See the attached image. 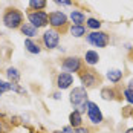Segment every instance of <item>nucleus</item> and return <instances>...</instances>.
<instances>
[{"instance_id": "1", "label": "nucleus", "mask_w": 133, "mask_h": 133, "mask_svg": "<svg viewBox=\"0 0 133 133\" xmlns=\"http://www.w3.org/2000/svg\"><path fill=\"white\" fill-rule=\"evenodd\" d=\"M2 22L9 29H20V26L23 25V14L15 8H9L5 11L3 17H2Z\"/></svg>"}, {"instance_id": "2", "label": "nucleus", "mask_w": 133, "mask_h": 133, "mask_svg": "<svg viewBox=\"0 0 133 133\" xmlns=\"http://www.w3.org/2000/svg\"><path fill=\"white\" fill-rule=\"evenodd\" d=\"M28 20L34 28L40 29L49 23V14L44 11H32V12H28Z\"/></svg>"}, {"instance_id": "3", "label": "nucleus", "mask_w": 133, "mask_h": 133, "mask_svg": "<svg viewBox=\"0 0 133 133\" xmlns=\"http://www.w3.org/2000/svg\"><path fill=\"white\" fill-rule=\"evenodd\" d=\"M87 43H90L92 46H96V48H106L107 44L110 43V37L107 32H103V31H93L87 35Z\"/></svg>"}, {"instance_id": "4", "label": "nucleus", "mask_w": 133, "mask_h": 133, "mask_svg": "<svg viewBox=\"0 0 133 133\" xmlns=\"http://www.w3.org/2000/svg\"><path fill=\"white\" fill-rule=\"evenodd\" d=\"M80 80H81V84H83L84 89H90V87H95L101 81V78H99V75L93 69H89V70H83L81 72Z\"/></svg>"}, {"instance_id": "5", "label": "nucleus", "mask_w": 133, "mask_h": 133, "mask_svg": "<svg viewBox=\"0 0 133 133\" xmlns=\"http://www.w3.org/2000/svg\"><path fill=\"white\" fill-rule=\"evenodd\" d=\"M61 69L67 72V74H75V72H80L83 69V60L80 57H66L61 63Z\"/></svg>"}, {"instance_id": "6", "label": "nucleus", "mask_w": 133, "mask_h": 133, "mask_svg": "<svg viewBox=\"0 0 133 133\" xmlns=\"http://www.w3.org/2000/svg\"><path fill=\"white\" fill-rule=\"evenodd\" d=\"M69 101H70V104L75 109L83 106L84 103H87V89H84V87H74V90L69 95Z\"/></svg>"}, {"instance_id": "7", "label": "nucleus", "mask_w": 133, "mask_h": 133, "mask_svg": "<svg viewBox=\"0 0 133 133\" xmlns=\"http://www.w3.org/2000/svg\"><path fill=\"white\" fill-rule=\"evenodd\" d=\"M41 41L46 49H55L60 43V32L57 29H48L41 35Z\"/></svg>"}, {"instance_id": "8", "label": "nucleus", "mask_w": 133, "mask_h": 133, "mask_svg": "<svg viewBox=\"0 0 133 133\" xmlns=\"http://www.w3.org/2000/svg\"><path fill=\"white\" fill-rule=\"evenodd\" d=\"M49 25L52 29H61L67 25V15L61 11H52L49 14Z\"/></svg>"}, {"instance_id": "9", "label": "nucleus", "mask_w": 133, "mask_h": 133, "mask_svg": "<svg viewBox=\"0 0 133 133\" xmlns=\"http://www.w3.org/2000/svg\"><path fill=\"white\" fill-rule=\"evenodd\" d=\"M87 116H89V119H90L92 124H101L103 119H104L99 107L96 106L95 103H92V101L87 103Z\"/></svg>"}, {"instance_id": "10", "label": "nucleus", "mask_w": 133, "mask_h": 133, "mask_svg": "<svg viewBox=\"0 0 133 133\" xmlns=\"http://www.w3.org/2000/svg\"><path fill=\"white\" fill-rule=\"evenodd\" d=\"M74 84V77L67 72H60L58 77H57V87L60 90H64V89H69L70 86Z\"/></svg>"}, {"instance_id": "11", "label": "nucleus", "mask_w": 133, "mask_h": 133, "mask_svg": "<svg viewBox=\"0 0 133 133\" xmlns=\"http://www.w3.org/2000/svg\"><path fill=\"white\" fill-rule=\"evenodd\" d=\"M84 61H86V64H89V66H95V64H98V61H99V55L96 51H87V52L84 54Z\"/></svg>"}, {"instance_id": "12", "label": "nucleus", "mask_w": 133, "mask_h": 133, "mask_svg": "<svg viewBox=\"0 0 133 133\" xmlns=\"http://www.w3.org/2000/svg\"><path fill=\"white\" fill-rule=\"evenodd\" d=\"M69 122H70V127L72 129H77L83 124V118H81V113L78 110H74L70 115H69Z\"/></svg>"}, {"instance_id": "13", "label": "nucleus", "mask_w": 133, "mask_h": 133, "mask_svg": "<svg viewBox=\"0 0 133 133\" xmlns=\"http://www.w3.org/2000/svg\"><path fill=\"white\" fill-rule=\"evenodd\" d=\"M20 31H22V34L23 35H26L28 38H31V37H35L37 35V28H34L31 23H23L22 26H20Z\"/></svg>"}, {"instance_id": "14", "label": "nucleus", "mask_w": 133, "mask_h": 133, "mask_svg": "<svg viewBox=\"0 0 133 133\" xmlns=\"http://www.w3.org/2000/svg\"><path fill=\"white\" fill-rule=\"evenodd\" d=\"M6 77H8L9 83L17 84V83L20 81V72H18L17 67H8V69H6Z\"/></svg>"}, {"instance_id": "15", "label": "nucleus", "mask_w": 133, "mask_h": 133, "mask_svg": "<svg viewBox=\"0 0 133 133\" xmlns=\"http://www.w3.org/2000/svg\"><path fill=\"white\" fill-rule=\"evenodd\" d=\"M107 78H109L110 83L116 84V83H119L121 78H122V72H121L119 69H110V70L107 72Z\"/></svg>"}, {"instance_id": "16", "label": "nucleus", "mask_w": 133, "mask_h": 133, "mask_svg": "<svg viewBox=\"0 0 133 133\" xmlns=\"http://www.w3.org/2000/svg\"><path fill=\"white\" fill-rule=\"evenodd\" d=\"M25 48H26V51L29 54H40L41 52V48L37 43H34L31 38H26L25 40Z\"/></svg>"}, {"instance_id": "17", "label": "nucleus", "mask_w": 133, "mask_h": 133, "mask_svg": "<svg viewBox=\"0 0 133 133\" xmlns=\"http://www.w3.org/2000/svg\"><path fill=\"white\" fill-rule=\"evenodd\" d=\"M70 18H72L74 25H83L86 22V15L81 12V11H72L70 12Z\"/></svg>"}, {"instance_id": "18", "label": "nucleus", "mask_w": 133, "mask_h": 133, "mask_svg": "<svg viewBox=\"0 0 133 133\" xmlns=\"http://www.w3.org/2000/svg\"><path fill=\"white\" fill-rule=\"evenodd\" d=\"M69 31H70V34H72L74 37H77V38H80V37H83V35L86 34V28L83 26V25H72V26L69 28Z\"/></svg>"}, {"instance_id": "19", "label": "nucleus", "mask_w": 133, "mask_h": 133, "mask_svg": "<svg viewBox=\"0 0 133 133\" xmlns=\"http://www.w3.org/2000/svg\"><path fill=\"white\" fill-rule=\"evenodd\" d=\"M115 96H116V93H115L113 89H110V87H103V89H101V98H103V99H106V101H113Z\"/></svg>"}, {"instance_id": "20", "label": "nucleus", "mask_w": 133, "mask_h": 133, "mask_svg": "<svg viewBox=\"0 0 133 133\" xmlns=\"http://www.w3.org/2000/svg\"><path fill=\"white\" fill-rule=\"evenodd\" d=\"M48 0H29V8L34 11H41L46 8Z\"/></svg>"}, {"instance_id": "21", "label": "nucleus", "mask_w": 133, "mask_h": 133, "mask_svg": "<svg viewBox=\"0 0 133 133\" xmlns=\"http://www.w3.org/2000/svg\"><path fill=\"white\" fill-rule=\"evenodd\" d=\"M86 26L90 28V29L98 31V29L101 28V22H99L98 18H87V20H86Z\"/></svg>"}, {"instance_id": "22", "label": "nucleus", "mask_w": 133, "mask_h": 133, "mask_svg": "<svg viewBox=\"0 0 133 133\" xmlns=\"http://www.w3.org/2000/svg\"><path fill=\"white\" fill-rule=\"evenodd\" d=\"M9 90H12V83H9V81H2V80H0V93L9 92Z\"/></svg>"}, {"instance_id": "23", "label": "nucleus", "mask_w": 133, "mask_h": 133, "mask_svg": "<svg viewBox=\"0 0 133 133\" xmlns=\"http://www.w3.org/2000/svg\"><path fill=\"white\" fill-rule=\"evenodd\" d=\"M124 98L127 99L129 104H133V90H130V89H124Z\"/></svg>"}, {"instance_id": "24", "label": "nucleus", "mask_w": 133, "mask_h": 133, "mask_svg": "<svg viewBox=\"0 0 133 133\" xmlns=\"http://www.w3.org/2000/svg\"><path fill=\"white\" fill-rule=\"evenodd\" d=\"M74 133H92L87 127H83V125H80V127H77L75 130H74Z\"/></svg>"}, {"instance_id": "25", "label": "nucleus", "mask_w": 133, "mask_h": 133, "mask_svg": "<svg viewBox=\"0 0 133 133\" xmlns=\"http://www.w3.org/2000/svg\"><path fill=\"white\" fill-rule=\"evenodd\" d=\"M55 3H58V5H63V6H69V5H72V0H54Z\"/></svg>"}, {"instance_id": "26", "label": "nucleus", "mask_w": 133, "mask_h": 133, "mask_svg": "<svg viewBox=\"0 0 133 133\" xmlns=\"http://www.w3.org/2000/svg\"><path fill=\"white\" fill-rule=\"evenodd\" d=\"M12 90L14 92H18V93H25V89H22L20 86H17V84H14V83H12Z\"/></svg>"}, {"instance_id": "27", "label": "nucleus", "mask_w": 133, "mask_h": 133, "mask_svg": "<svg viewBox=\"0 0 133 133\" xmlns=\"http://www.w3.org/2000/svg\"><path fill=\"white\" fill-rule=\"evenodd\" d=\"M63 133H74V129H72L70 125H67V127L63 129Z\"/></svg>"}, {"instance_id": "28", "label": "nucleus", "mask_w": 133, "mask_h": 133, "mask_svg": "<svg viewBox=\"0 0 133 133\" xmlns=\"http://www.w3.org/2000/svg\"><path fill=\"white\" fill-rule=\"evenodd\" d=\"M127 89H130V90H133V78L130 81H129V84H127Z\"/></svg>"}, {"instance_id": "29", "label": "nucleus", "mask_w": 133, "mask_h": 133, "mask_svg": "<svg viewBox=\"0 0 133 133\" xmlns=\"http://www.w3.org/2000/svg\"><path fill=\"white\" fill-rule=\"evenodd\" d=\"M54 99H60V93H54Z\"/></svg>"}, {"instance_id": "30", "label": "nucleus", "mask_w": 133, "mask_h": 133, "mask_svg": "<svg viewBox=\"0 0 133 133\" xmlns=\"http://www.w3.org/2000/svg\"><path fill=\"white\" fill-rule=\"evenodd\" d=\"M125 133H133V127H132V129H127V130H125Z\"/></svg>"}, {"instance_id": "31", "label": "nucleus", "mask_w": 133, "mask_h": 133, "mask_svg": "<svg viewBox=\"0 0 133 133\" xmlns=\"http://www.w3.org/2000/svg\"><path fill=\"white\" fill-rule=\"evenodd\" d=\"M0 133H3V125H2V122H0Z\"/></svg>"}, {"instance_id": "32", "label": "nucleus", "mask_w": 133, "mask_h": 133, "mask_svg": "<svg viewBox=\"0 0 133 133\" xmlns=\"http://www.w3.org/2000/svg\"><path fill=\"white\" fill-rule=\"evenodd\" d=\"M52 133H63V130H61V132H60V130H55V132H52Z\"/></svg>"}, {"instance_id": "33", "label": "nucleus", "mask_w": 133, "mask_h": 133, "mask_svg": "<svg viewBox=\"0 0 133 133\" xmlns=\"http://www.w3.org/2000/svg\"><path fill=\"white\" fill-rule=\"evenodd\" d=\"M132 118H133V113H132Z\"/></svg>"}, {"instance_id": "34", "label": "nucleus", "mask_w": 133, "mask_h": 133, "mask_svg": "<svg viewBox=\"0 0 133 133\" xmlns=\"http://www.w3.org/2000/svg\"><path fill=\"white\" fill-rule=\"evenodd\" d=\"M0 95H2V93H0Z\"/></svg>"}]
</instances>
